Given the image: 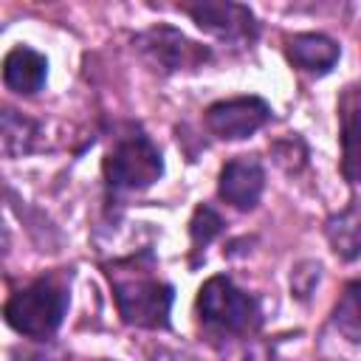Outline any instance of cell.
<instances>
[{
    "label": "cell",
    "mask_w": 361,
    "mask_h": 361,
    "mask_svg": "<svg viewBox=\"0 0 361 361\" xmlns=\"http://www.w3.org/2000/svg\"><path fill=\"white\" fill-rule=\"evenodd\" d=\"M118 316L130 327L141 330H166L175 302V288L155 274L152 251L133 254L104 265Z\"/></svg>",
    "instance_id": "obj_1"
},
{
    "label": "cell",
    "mask_w": 361,
    "mask_h": 361,
    "mask_svg": "<svg viewBox=\"0 0 361 361\" xmlns=\"http://www.w3.org/2000/svg\"><path fill=\"white\" fill-rule=\"evenodd\" d=\"M195 313L200 330L214 341L251 338L262 327L259 299L226 274H214L200 285Z\"/></svg>",
    "instance_id": "obj_2"
},
{
    "label": "cell",
    "mask_w": 361,
    "mask_h": 361,
    "mask_svg": "<svg viewBox=\"0 0 361 361\" xmlns=\"http://www.w3.org/2000/svg\"><path fill=\"white\" fill-rule=\"evenodd\" d=\"M102 175L110 197L147 192L164 175V155L141 124H124L102 161Z\"/></svg>",
    "instance_id": "obj_3"
},
{
    "label": "cell",
    "mask_w": 361,
    "mask_h": 361,
    "mask_svg": "<svg viewBox=\"0 0 361 361\" xmlns=\"http://www.w3.org/2000/svg\"><path fill=\"white\" fill-rule=\"evenodd\" d=\"M68 305H71V274L68 276L45 274L6 299L3 319L14 333L45 341L59 330Z\"/></svg>",
    "instance_id": "obj_4"
},
{
    "label": "cell",
    "mask_w": 361,
    "mask_h": 361,
    "mask_svg": "<svg viewBox=\"0 0 361 361\" xmlns=\"http://www.w3.org/2000/svg\"><path fill=\"white\" fill-rule=\"evenodd\" d=\"M133 48L141 54V59L161 71V73H178V71H197L212 59V48L197 45L189 39L180 28L158 23L133 37Z\"/></svg>",
    "instance_id": "obj_5"
},
{
    "label": "cell",
    "mask_w": 361,
    "mask_h": 361,
    "mask_svg": "<svg viewBox=\"0 0 361 361\" xmlns=\"http://www.w3.org/2000/svg\"><path fill=\"white\" fill-rule=\"evenodd\" d=\"M183 14L192 17V23L234 48H245L254 45L259 37V23L257 14L245 6V3H234V0H195V3H180L178 6Z\"/></svg>",
    "instance_id": "obj_6"
},
{
    "label": "cell",
    "mask_w": 361,
    "mask_h": 361,
    "mask_svg": "<svg viewBox=\"0 0 361 361\" xmlns=\"http://www.w3.org/2000/svg\"><path fill=\"white\" fill-rule=\"evenodd\" d=\"M274 118L271 104L262 96H231L212 102L203 113V121L212 135L223 141H243L259 133Z\"/></svg>",
    "instance_id": "obj_7"
},
{
    "label": "cell",
    "mask_w": 361,
    "mask_h": 361,
    "mask_svg": "<svg viewBox=\"0 0 361 361\" xmlns=\"http://www.w3.org/2000/svg\"><path fill=\"white\" fill-rule=\"evenodd\" d=\"M265 192V166L257 155H234L220 166L217 197L237 212L257 209Z\"/></svg>",
    "instance_id": "obj_8"
},
{
    "label": "cell",
    "mask_w": 361,
    "mask_h": 361,
    "mask_svg": "<svg viewBox=\"0 0 361 361\" xmlns=\"http://www.w3.org/2000/svg\"><path fill=\"white\" fill-rule=\"evenodd\" d=\"M338 113V144H341V175L350 186L361 183V87L347 85L336 104Z\"/></svg>",
    "instance_id": "obj_9"
},
{
    "label": "cell",
    "mask_w": 361,
    "mask_h": 361,
    "mask_svg": "<svg viewBox=\"0 0 361 361\" xmlns=\"http://www.w3.org/2000/svg\"><path fill=\"white\" fill-rule=\"evenodd\" d=\"M285 56H288V62H290L296 71H302V73L319 79V76H327V73L336 68V62H338V56H341V45H338L333 37H327V34L305 31V34L288 37V42H285Z\"/></svg>",
    "instance_id": "obj_10"
},
{
    "label": "cell",
    "mask_w": 361,
    "mask_h": 361,
    "mask_svg": "<svg viewBox=\"0 0 361 361\" xmlns=\"http://www.w3.org/2000/svg\"><path fill=\"white\" fill-rule=\"evenodd\" d=\"M48 82V59L31 45H14L3 56V85L17 96H37Z\"/></svg>",
    "instance_id": "obj_11"
},
{
    "label": "cell",
    "mask_w": 361,
    "mask_h": 361,
    "mask_svg": "<svg viewBox=\"0 0 361 361\" xmlns=\"http://www.w3.org/2000/svg\"><path fill=\"white\" fill-rule=\"evenodd\" d=\"M324 237L341 262H355L361 257V197L353 195L344 209L324 220Z\"/></svg>",
    "instance_id": "obj_12"
},
{
    "label": "cell",
    "mask_w": 361,
    "mask_h": 361,
    "mask_svg": "<svg viewBox=\"0 0 361 361\" xmlns=\"http://www.w3.org/2000/svg\"><path fill=\"white\" fill-rule=\"evenodd\" d=\"M0 141H3L6 158L28 155L39 147V124L34 118L17 113L14 107H6L3 118H0Z\"/></svg>",
    "instance_id": "obj_13"
},
{
    "label": "cell",
    "mask_w": 361,
    "mask_h": 361,
    "mask_svg": "<svg viewBox=\"0 0 361 361\" xmlns=\"http://www.w3.org/2000/svg\"><path fill=\"white\" fill-rule=\"evenodd\" d=\"M330 327L350 344H361V279H350L333 310H330Z\"/></svg>",
    "instance_id": "obj_14"
},
{
    "label": "cell",
    "mask_w": 361,
    "mask_h": 361,
    "mask_svg": "<svg viewBox=\"0 0 361 361\" xmlns=\"http://www.w3.org/2000/svg\"><path fill=\"white\" fill-rule=\"evenodd\" d=\"M226 223L220 217V212L212 203H197L192 217H189V243H192V265H197V259L206 254V248L223 234Z\"/></svg>",
    "instance_id": "obj_15"
},
{
    "label": "cell",
    "mask_w": 361,
    "mask_h": 361,
    "mask_svg": "<svg viewBox=\"0 0 361 361\" xmlns=\"http://www.w3.org/2000/svg\"><path fill=\"white\" fill-rule=\"evenodd\" d=\"M271 155H274L276 166H282L288 175H296L307 166V144L296 133H288L285 138H276L271 144Z\"/></svg>",
    "instance_id": "obj_16"
},
{
    "label": "cell",
    "mask_w": 361,
    "mask_h": 361,
    "mask_svg": "<svg viewBox=\"0 0 361 361\" xmlns=\"http://www.w3.org/2000/svg\"><path fill=\"white\" fill-rule=\"evenodd\" d=\"M322 282V262L319 259H302L290 271V293L299 302H307V296Z\"/></svg>",
    "instance_id": "obj_17"
},
{
    "label": "cell",
    "mask_w": 361,
    "mask_h": 361,
    "mask_svg": "<svg viewBox=\"0 0 361 361\" xmlns=\"http://www.w3.org/2000/svg\"><path fill=\"white\" fill-rule=\"evenodd\" d=\"M149 361H200L189 353H178V350H155Z\"/></svg>",
    "instance_id": "obj_18"
}]
</instances>
